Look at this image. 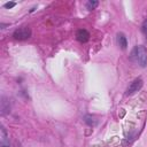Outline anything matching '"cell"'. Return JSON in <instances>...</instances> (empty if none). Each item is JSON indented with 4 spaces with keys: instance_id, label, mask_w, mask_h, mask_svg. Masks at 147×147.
Segmentation results:
<instances>
[{
    "instance_id": "6da1fadb",
    "label": "cell",
    "mask_w": 147,
    "mask_h": 147,
    "mask_svg": "<svg viewBox=\"0 0 147 147\" xmlns=\"http://www.w3.org/2000/svg\"><path fill=\"white\" fill-rule=\"evenodd\" d=\"M130 60L140 67L147 65V48L142 45L136 46L130 54Z\"/></svg>"
},
{
    "instance_id": "7a4b0ae2",
    "label": "cell",
    "mask_w": 147,
    "mask_h": 147,
    "mask_svg": "<svg viewBox=\"0 0 147 147\" xmlns=\"http://www.w3.org/2000/svg\"><path fill=\"white\" fill-rule=\"evenodd\" d=\"M13 37L17 40H25L28 38L31 37V30L26 26H22V28H18L17 30L14 31L13 33Z\"/></svg>"
},
{
    "instance_id": "3957f363",
    "label": "cell",
    "mask_w": 147,
    "mask_h": 147,
    "mask_svg": "<svg viewBox=\"0 0 147 147\" xmlns=\"http://www.w3.org/2000/svg\"><path fill=\"white\" fill-rule=\"evenodd\" d=\"M141 87H142V79H141V78L134 79V80L130 84V86L127 87V90H126V95H132V94H134V93L138 92Z\"/></svg>"
},
{
    "instance_id": "277c9868",
    "label": "cell",
    "mask_w": 147,
    "mask_h": 147,
    "mask_svg": "<svg viewBox=\"0 0 147 147\" xmlns=\"http://www.w3.org/2000/svg\"><path fill=\"white\" fill-rule=\"evenodd\" d=\"M0 147H13L9 140V136L3 126L0 129Z\"/></svg>"
},
{
    "instance_id": "5b68a950",
    "label": "cell",
    "mask_w": 147,
    "mask_h": 147,
    "mask_svg": "<svg viewBox=\"0 0 147 147\" xmlns=\"http://www.w3.org/2000/svg\"><path fill=\"white\" fill-rule=\"evenodd\" d=\"M76 38L78 41L80 42H86L88 39H90V33L87 30L85 29H79L77 32H76Z\"/></svg>"
},
{
    "instance_id": "8992f818",
    "label": "cell",
    "mask_w": 147,
    "mask_h": 147,
    "mask_svg": "<svg viewBox=\"0 0 147 147\" xmlns=\"http://www.w3.org/2000/svg\"><path fill=\"white\" fill-rule=\"evenodd\" d=\"M117 44L121 46L122 49H125L127 46V40L126 37L124 36V33H117Z\"/></svg>"
},
{
    "instance_id": "52a82bcc",
    "label": "cell",
    "mask_w": 147,
    "mask_h": 147,
    "mask_svg": "<svg viewBox=\"0 0 147 147\" xmlns=\"http://www.w3.org/2000/svg\"><path fill=\"white\" fill-rule=\"evenodd\" d=\"M98 5H99L98 1H87V2H86V8H87L88 10H92V9H94Z\"/></svg>"
},
{
    "instance_id": "ba28073f",
    "label": "cell",
    "mask_w": 147,
    "mask_h": 147,
    "mask_svg": "<svg viewBox=\"0 0 147 147\" xmlns=\"http://www.w3.org/2000/svg\"><path fill=\"white\" fill-rule=\"evenodd\" d=\"M141 31H142L144 36L146 37V39H147V18L144 21V23H142V25H141Z\"/></svg>"
},
{
    "instance_id": "9c48e42d",
    "label": "cell",
    "mask_w": 147,
    "mask_h": 147,
    "mask_svg": "<svg viewBox=\"0 0 147 147\" xmlns=\"http://www.w3.org/2000/svg\"><path fill=\"white\" fill-rule=\"evenodd\" d=\"M16 3L15 2H7V3H5V8H11V7H14Z\"/></svg>"
}]
</instances>
